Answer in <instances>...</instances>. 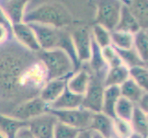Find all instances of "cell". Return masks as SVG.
Segmentation results:
<instances>
[{
  "mask_svg": "<svg viewBox=\"0 0 148 138\" xmlns=\"http://www.w3.org/2000/svg\"><path fill=\"white\" fill-rule=\"evenodd\" d=\"M89 128L98 133L99 135H101L102 138L116 137L114 134L113 118L104 114L101 111L93 113Z\"/></svg>",
  "mask_w": 148,
  "mask_h": 138,
  "instance_id": "obj_12",
  "label": "cell"
},
{
  "mask_svg": "<svg viewBox=\"0 0 148 138\" xmlns=\"http://www.w3.org/2000/svg\"><path fill=\"white\" fill-rule=\"evenodd\" d=\"M111 45L117 49L128 50L134 47V34L124 32H110Z\"/></svg>",
  "mask_w": 148,
  "mask_h": 138,
  "instance_id": "obj_24",
  "label": "cell"
},
{
  "mask_svg": "<svg viewBox=\"0 0 148 138\" xmlns=\"http://www.w3.org/2000/svg\"><path fill=\"white\" fill-rule=\"evenodd\" d=\"M128 8L140 24L141 29L147 30L148 26V0H131Z\"/></svg>",
  "mask_w": 148,
  "mask_h": 138,
  "instance_id": "obj_21",
  "label": "cell"
},
{
  "mask_svg": "<svg viewBox=\"0 0 148 138\" xmlns=\"http://www.w3.org/2000/svg\"><path fill=\"white\" fill-rule=\"evenodd\" d=\"M76 138H102V137L94 130L88 128V129L81 130L78 135L76 136Z\"/></svg>",
  "mask_w": 148,
  "mask_h": 138,
  "instance_id": "obj_34",
  "label": "cell"
},
{
  "mask_svg": "<svg viewBox=\"0 0 148 138\" xmlns=\"http://www.w3.org/2000/svg\"><path fill=\"white\" fill-rule=\"evenodd\" d=\"M92 38L101 49L111 45L110 32L99 24H96L93 27Z\"/></svg>",
  "mask_w": 148,
  "mask_h": 138,
  "instance_id": "obj_29",
  "label": "cell"
},
{
  "mask_svg": "<svg viewBox=\"0 0 148 138\" xmlns=\"http://www.w3.org/2000/svg\"><path fill=\"white\" fill-rule=\"evenodd\" d=\"M14 138H35V137L32 134V132L29 131V127L25 126V127H22L21 129L18 130L16 136H15Z\"/></svg>",
  "mask_w": 148,
  "mask_h": 138,
  "instance_id": "obj_36",
  "label": "cell"
},
{
  "mask_svg": "<svg viewBox=\"0 0 148 138\" xmlns=\"http://www.w3.org/2000/svg\"><path fill=\"white\" fill-rule=\"evenodd\" d=\"M28 126V122L0 113V132L7 138H14L22 127Z\"/></svg>",
  "mask_w": 148,
  "mask_h": 138,
  "instance_id": "obj_18",
  "label": "cell"
},
{
  "mask_svg": "<svg viewBox=\"0 0 148 138\" xmlns=\"http://www.w3.org/2000/svg\"><path fill=\"white\" fill-rule=\"evenodd\" d=\"M71 36L79 64L88 62L91 55V43H92V35L89 29L86 27L78 28Z\"/></svg>",
  "mask_w": 148,
  "mask_h": 138,
  "instance_id": "obj_9",
  "label": "cell"
},
{
  "mask_svg": "<svg viewBox=\"0 0 148 138\" xmlns=\"http://www.w3.org/2000/svg\"><path fill=\"white\" fill-rule=\"evenodd\" d=\"M48 81L42 63L18 43L0 44V94L23 101L35 98ZM22 100L20 101V103Z\"/></svg>",
  "mask_w": 148,
  "mask_h": 138,
  "instance_id": "obj_1",
  "label": "cell"
},
{
  "mask_svg": "<svg viewBox=\"0 0 148 138\" xmlns=\"http://www.w3.org/2000/svg\"><path fill=\"white\" fill-rule=\"evenodd\" d=\"M29 0H7L4 6V11L12 24L22 22L25 8Z\"/></svg>",
  "mask_w": 148,
  "mask_h": 138,
  "instance_id": "obj_19",
  "label": "cell"
},
{
  "mask_svg": "<svg viewBox=\"0 0 148 138\" xmlns=\"http://www.w3.org/2000/svg\"><path fill=\"white\" fill-rule=\"evenodd\" d=\"M51 113H53L59 122L70 125L79 130L89 128L91 120H92L93 112L80 107L78 109L73 110H61L53 111L47 110Z\"/></svg>",
  "mask_w": 148,
  "mask_h": 138,
  "instance_id": "obj_5",
  "label": "cell"
},
{
  "mask_svg": "<svg viewBox=\"0 0 148 138\" xmlns=\"http://www.w3.org/2000/svg\"><path fill=\"white\" fill-rule=\"evenodd\" d=\"M129 78H130L129 68L122 64L121 65L109 68L108 72H107L105 78H104L103 85L105 88L106 87H110V86H119L120 87Z\"/></svg>",
  "mask_w": 148,
  "mask_h": 138,
  "instance_id": "obj_20",
  "label": "cell"
},
{
  "mask_svg": "<svg viewBox=\"0 0 148 138\" xmlns=\"http://www.w3.org/2000/svg\"><path fill=\"white\" fill-rule=\"evenodd\" d=\"M91 80L90 74L86 70H78L67 78L66 88L71 92L78 95H84Z\"/></svg>",
  "mask_w": 148,
  "mask_h": 138,
  "instance_id": "obj_14",
  "label": "cell"
},
{
  "mask_svg": "<svg viewBox=\"0 0 148 138\" xmlns=\"http://www.w3.org/2000/svg\"><path fill=\"white\" fill-rule=\"evenodd\" d=\"M121 97V91L119 86L106 87L103 94V103H102L101 112L111 118H115L114 109L117 101Z\"/></svg>",
  "mask_w": 148,
  "mask_h": 138,
  "instance_id": "obj_17",
  "label": "cell"
},
{
  "mask_svg": "<svg viewBox=\"0 0 148 138\" xmlns=\"http://www.w3.org/2000/svg\"><path fill=\"white\" fill-rule=\"evenodd\" d=\"M134 48L138 53L143 61L148 60V33L147 30L141 29L134 34Z\"/></svg>",
  "mask_w": 148,
  "mask_h": 138,
  "instance_id": "obj_25",
  "label": "cell"
},
{
  "mask_svg": "<svg viewBox=\"0 0 148 138\" xmlns=\"http://www.w3.org/2000/svg\"><path fill=\"white\" fill-rule=\"evenodd\" d=\"M135 104L129 100H127L123 97H120V99L117 101L114 109L115 118H119L127 122H130L132 119V113H134Z\"/></svg>",
  "mask_w": 148,
  "mask_h": 138,
  "instance_id": "obj_27",
  "label": "cell"
},
{
  "mask_svg": "<svg viewBox=\"0 0 148 138\" xmlns=\"http://www.w3.org/2000/svg\"><path fill=\"white\" fill-rule=\"evenodd\" d=\"M0 138H7V137H6V136H5V135H4L2 134V133H1V132H0Z\"/></svg>",
  "mask_w": 148,
  "mask_h": 138,
  "instance_id": "obj_39",
  "label": "cell"
},
{
  "mask_svg": "<svg viewBox=\"0 0 148 138\" xmlns=\"http://www.w3.org/2000/svg\"><path fill=\"white\" fill-rule=\"evenodd\" d=\"M67 78H58L48 80L40 89L39 97L48 105L53 102L63 93L66 88Z\"/></svg>",
  "mask_w": 148,
  "mask_h": 138,
  "instance_id": "obj_13",
  "label": "cell"
},
{
  "mask_svg": "<svg viewBox=\"0 0 148 138\" xmlns=\"http://www.w3.org/2000/svg\"><path fill=\"white\" fill-rule=\"evenodd\" d=\"M140 110H142L143 111H145L147 113L148 111V94L147 92H145V93L142 96V98L139 100V101L137 102V103L135 104Z\"/></svg>",
  "mask_w": 148,
  "mask_h": 138,
  "instance_id": "obj_35",
  "label": "cell"
},
{
  "mask_svg": "<svg viewBox=\"0 0 148 138\" xmlns=\"http://www.w3.org/2000/svg\"><path fill=\"white\" fill-rule=\"evenodd\" d=\"M92 35V34H91ZM89 65L91 69L96 74V78L99 79L104 80V78L109 70V66L107 65L106 62L103 59L101 53V48L96 43V42L92 38V43H91V55L89 59Z\"/></svg>",
  "mask_w": 148,
  "mask_h": 138,
  "instance_id": "obj_15",
  "label": "cell"
},
{
  "mask_svg": "<svg viewBox=\"0 0 148 138\" xmlns=\"http://www.w3.org/2000/svg\"><path fill=\"white\" fill-rule=\"evenodd\" d=\"M105 87L103 81L98 78H91L88 88L83 95L82 108L90 111L91 112H100L103 103V94Z\"/></svg>",
  "mask_w": 148,
  "mask_h": 138,
  "instance_id": "obj_8",
  "label": "cell"
},
{
  "mask_svg": "<svg viewBox=\"0 0 148 138\" xmlns=\"http://www.w3.org/2000/svg\"><path fill=\"white\" fill-rule=\"evenodd\" d=\"M83 96L75 94L65 88L64 92L53 102L48 105V110L61 111V110H73L82 107Z\"/></svg>",
  "mask_w": 148,
  "mask_h": 138,
  "instance_id": "obj_11",
  "label": "cell"
},
{
  "mask_svg": "<svg viewBox=\"0 0 148 138\" xmlns=\"http://www.w3.org/2000/svg\"><path fill=\"white\" fill-rule=\"evenodd\" d=\"M12 33L18 40V43L24 46L25 48L33 53H38L42 51L35 33L32 29L29 26V24L23 22L13 24Z\"/></svg>",
  "mask_w": 148,
  "mask_h": 138,
  "instance_id": "obj_10",
  "label": "cell"
},
{
  "mask_svg": "<svg viewBox=\"0 0 148 138\" xmlns=\"http://www.w3.org/2000/svg\"><path fill=\"white\" fill-rule=\"evenodd\" d=\"M120 91L121 97L131 100L134 104H136L139 101V100L145 92H147L145 89H143L140 86L137 85L130 78L120 86Z\"/></svg>",
  "mask_w": 148,
  "mask_h": 138,
  "instance_id": "obj_22",
  "label": "cell"
},
{
  "mask_svg": "<svg viewBox=\"0 0 148 138\" xmlns=\"http://www.w3.org/2000/svg\"><path fill=\"white\" fill-rule=\"evenodd\" d=\"M130 122H131L132 128L134 130V133L139 134L142 136L147 138L148 120H147L146 112L143 111L135 105L134 110V113H132Z\"/></svg>",
  "mask_w": 148,
  "mask_h": 138,
  "instance_id": "obj_23",
  "label": "cell"
},
{
  "mask_svg": "<svg viewBox=\"0 0 148 138\" xmlns=\"http://www.w3.org/2000/svg\"><path fill=\"white\" fill-rule=\"evenodd\" d=\"M140 30H141L140 24L134 17V15L131 13L128 6L127 5H123L121 9V15H120L118 24L115 27L114 30L134 34Z\"/></svg>",
  "mask_w": 148,
  "mask_h": 138,
  "instance_id": "obj_16",
  "label": "cell"
},
{
  "mask_svg": "<svg viewBox=\"0 0 148 138\" xmlns=\"http://www.w3.org/2000/svg\"><path fill=\"white\" fill-rule=\"evenodd\" d=\"M81 130L58 122L55 125L53 138H76Z\"/></svg>",
  "mask_w": 148,
  "mask_h": 138,
  "instance_id": "obj_30",
  "label": "cell"
},
{
  "mask_svg": "<svg viewBox=\"0 0 148 138\" xmlns=\"http://www.w3.org/2000/svg\"><path fill=\"white\" fill-rule=\"evenodd\" d=\"M114 138H117V137H114Z\"/></svg>",
  "mask_w": 148,
  "mask_h": 138,
  "instance_id": "obj_40",
  "label": "cell"
},
{
  "mask_svg": "<svg viewBox=\"0 0 148 138\" xmlns=\"http://www.w3.org/2000/svg\"><path fill=\"white\" fill-rule=\"evenodd\" d=\"M129 76L143 89H148V71L146 66H134L129 68Z\"/></svg>",
  "mask_w": 148,
  "mask_h": 138,
  "instance_id": "obj_28",
  "label": "cell"
},
{
  "mask_svg": "<svg viewBox=\"0 0 148 138\" xmlns=\"http://www.w3.org/2000/svg\"><path fill=\"white\" fill-rule=\"evenodd\" d=\"M97 24L112 32L117 26L123 4L121 0H96Z\"/></svg>",
  "mask_w": 148,
  "mask_h": 138,
  "instance_id": "obj_4",
  "label": "cell"
},
{
  "mask_svg": "<svg viewBox=\"0 0 148 138\" xmlns=\"http://www.w3.org/2000/svg\"><path fill=\"white\" fill-rule=\"evenodd\" d=\"M113 127L115 136L118 138H128L134 134L131 122L119 118L113 119Z\"/></svg>",
  "mask_w": 148,
  "mask_h": 138,
  "instance_id": "obj_31",
  "label": "cell"
},
{
  "mask_svg": "<svg viewBox=\"0 0 148 138\" xmlns=\"http://www.w3.org/2000/svg\"><path fill=\"white\" fill-rule=\"evenodd\" d=\"M36 54L46 69L48 80L69 78L75 70L72 59L62 49L42 50Z\"/></svg>",
  "mask_w": 148,
  "mask_h": 138,
  "instance_id": "obj_3",
  "label": "cell"
},
{
  "mask_svg": "<svg viewBox=\"0 0 148 138\" xmlns=\"http://www.w3.org/2000/svg\"><path fill=\"white\" fill-rule=\"evenodd\" d=\"M128 138H146V137H144V136H142L141 135L139 134H136V133H134L132 135H130Z\"/></svg>",
  "mask_w": 148,
  "mask_h": 138,
  "instance_id": "obj_38",
  "label": "cell"
},
{
  "mask_svg": "<svg viewBox=\"0 0 148 138\" xmlns=\"http://www.w3.org/2000/svg\"><path fill=\"white\" fill-rule=\"evenodd\" d=\"M47 110L48 104L45 103L38 96L18 104L9 115L16 119L28 122L35 117L45 113Z\"/></svg>",
  "mask_w": 148,
  "mask_h": 138,
  "instance_id": "obj_6",
  "label": "cell"
},
{
  "mask_svg": "<svg viewBox=\"0 0 148 138\" xmlns=\"http://www.w3.org/2000/svg\"><path fill=\"white\" fill-rule=\"evenodd\" d=\"M9 34H11L9 32V30L3 25H0V44L7 42Z\"/></svg>",
  "mask_w": 148,
  "mask_h": 138,
  "instance_id": "obj_37",
  "label": "cell"
},
{
  "mask_svg": "<svg viewBox=\"0 0 148 138\" xmlns=\"http://www.w3.org/2000/svg\"><path fill=\"white\" fill-rule=\"evenodd\" d=\"M101 53H102V56H103V59L106 62L107 65L109 66V68L122 65L120 55L117 53L116 48L114 46L112 45L107 46V47L101 49Z\"/></svg>",
  "mask_w": 148,
  "mask_h": 138,
  "instance_id": "obj_32",
  "label": "cell"
},
{
  "mask_svg": "<svg viewBox=\"0 0 148 138\" xmlns=\"http://www.w3.org/2000/svg\"><path fill=\"white\" fill-rule=\"evenodd\" d=\"M116 51L120 55L122 64L126 65L128 68L134 67V66H146L147 63L142 60L138 53L136 52V50L134 47L128 50H121L116 48Z\"/></svg>",
  "mask_w": 148,
  "mask_h": 138,
  "instance_id": "obj_26",
  "label": "cell"
},
{
  "mask_svg": "<svg viewBox=\"0 0 148 138\" xmlns=\"http://www.w3.org/2000/svg\"><path fill=\"white\" fill-rule=\"evenodd\" d=\"M58 122V119L47 111L28 121V127L35 138H53L54 128Z\"/></svg>",
  "mask_w": 148,
  "mask_h": 138,
  "instance_id": "obj_7",
  "label": "cell"
},
{
  "mask_svg": "<svg viewBox=\"0 0 148 138\" xmlns=\"http://www.w3.org/2000/svg\"><path fill=\"white\" fill-rule=\"evenodd\" d=\"M73 17L69 10L59 2H46L33 9L25 12L22 22L39 23L58 29L69 26Z\"/></svg>",
  "mask_w": 148,
  "mask_h": 138,
  "instance_id": "obj_2",
  "label": "cell"
},
{
  "mask_svg": "<svg viewBox=\"0 0 148 138\" xmlns=\"http://www.w3.org/2000/svg\"><path fill=\"white\" fill-rule=\"evenodd\" d=\"M0 25H3V26L6 27L9 32L12 34V27H13V24L12 22L10 21V19H8V17L7 16V14L5 13L4 9L0 7Z\"/></svg>",
  "mask_w": 148,
  "mask_h": 138,
  "instance_id": "obj_33",
  "label": "cell"
}]
</instances>
